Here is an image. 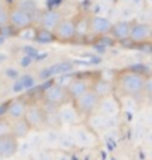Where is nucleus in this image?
Listing matches in <instances>:
<instances>
[{
  "mask_svg": "<svg viewBox=\"0 0 152 160\" xmlns=\"http://www.w3.org/2000/svg\"><path fill=\"white\" fill-rule=\"evenodd\" d=\"M96 111L106 115V117H109V118L116 120L119 117V114H121V102H119V98L115 96L113 93L100 98L98 99V103H97Z\"/></svg>",
  "mask_w": 152,
  "mask_h": 160,
  "instance_id": "obj_7",
  "label": "nucleus"
},
{
  "mask_svg": "<svg viewBox=\"0 0 152 160\" xmlns=\"http://www.w3.org/2000/svg\"><path fill=\"white\" fill-rule=\"evenodd\" d=\"M43 100H45V103L52 105V106L57 108L60 105L69 102L70 98H69V94H67L66 87H63L60 84H51L43 91Z\"/></svg>",
  "mask_w": 152,
  "mask_h": 160,
  "instance_id": "obj_8",
  "label": "nucleus"
},
{
  "mask_svg": "<svg viewBox=\"0 0 152 160\" xmlns=\"http://www.w3.org/2000/svg\"><path fill=\"white\" fill-rule=\"evenodd\" d=\"M88 17H81L78 21H75V39H83L88 36Z\"/></svg>",
  "mask_w": 152,
  "mask_h": 160,
  "instance_id": "obj_21",
  "label": "nucleus"
},
{
  "mask_svg": "<svg viewBox=\"0 0 152 160\" xmlns=\"http://www.w3.org/2000/svg\"><path fill=\"white\" fill-rule=\"evenodd\" d=\"M113 121H115V118H109V117H106V115H103V114H100L97 111L90 114L88 117H85V126L88 129H91L94 133H97V135L107 130V129H111L113 126Z\"/></svg>",
  "mask_w": 152,
  "mask_h": 160,
  "instance_id": "obj_10",
  "label": "nucleus"
},
{
  "mask_svg": "<svg viewBox=\"0 0 152 160\" xmlns=\"http://www.w3.org/2000/svg\"><path fill=\"white\" fill-rule=\"evenodd\" d=\"M7 26H9V9L0 6V28H5Z\"/></svg>",
  "mask_w": 152,
  "mask_h": 160,
  "instance_id": "obj_22",
  "label": "nucleus"
},
{
  "mask_svg": "<svg viewBox=\"0 0 152 160\" xmlns=\"http://www.w3.org/2000/svg\"><path fill=\"white\" fill-rule=\"evenodd\" d=\"M36 39H37L39 42H54V41H55V39H54V35H52V32L43 30V28H42V32H39V33H37Z\"/></svg>",
  "mask_w": 152,
  "mask_h": 160,
  "instance_id": "obj_23",
  "label": "nucleus"
},
{
  "mask_svg": "<svg viewBox=\"0 0 152 160\" xmlns=\"http://www.w3.org/2000/svg\"><path fill=\"white\" fill-rule=\"evenodd\" d=\"M24 120L28 123L31 130L39 132V130H43L48 124V114L40 105H28L24 114Z\"/></svg>",
  "mask_w": 152,
  "mask_h": 160,
  "instance_id": "obj_3",
  "label": "nucleus"
},
{
  "mask_svg": "<svg viewBox=\"0 0 152 160\" xmlns=\"http://www.w3.org/2000/svg\"><path fill=\"white\" fill-rule=\"evenodd\" d=\"M54 39L61 43H70L75 41V20L72 18H61L55 30L52 32Z\"/></svg>",
  "mask_w": 152,
  "mask_h": 160,
  "instance_id": "obj_9",
  "label": "nucleus"
},
{
  "mask_svg": "<svg viewBox=\"0 0 152 160\" xmlns=\"http://www.w3.org/2000/svg\"><path fill=\"white\" fill-rule=\"evenodd\" d=\"M9 26L18 32H24L33 26V17L24 8H12L9 9Z\"/></svg>",
  "mask_w": 152,
  "mask_h": 160,
  "instance_id": "obj_6",
  "label": "nucleus"
},
{
  "mask_svg": "<svg viewBox=\"0 0 152 160\" xmlns=\"http://www.w3.org/2000/svg\"><path fill=\"white\" fill-rule=\"evenodd\" d=\"M93 82H94V79H93V78H88V77L73 78V79L69 82V85L66 87L70 100H75V99H78L79 96H82L85 91L91 90Z\"/></svg>",
  "mask_w": 152,
  "mask_h": 160,
  "instance_id": "obj_13",
  "label": "nucleus"
},
{
  "mask_svg": "<svg viewBox=\"0 0 152 160\" xmlns=\"http://www.w3.org/2000/svg\"><path fill=\"white\" fill-rule=\"evenodd\" d=\"M91 90L94 91L98 98H103V96H107V94L113 93V85H112V81L97 78V79H94V82H93Z\"/></svg>",
  "mask_w": 152,
  "mask_h": 160,
  "instance_id": "obj_19",
  "label": "nucleus"
},
{
  "mask_svg": "<svg viewBox=\"0 0 152 160\" xmlns=\"http://www.w3.org/2000/svg\"><path fill=\"white\" fill-rule=\"evenodd\" d=\"M149 78L142 70L125 68L118 70L112 81L113 94L118 98H137L145 93Z\"/></svg>",
  "mask_w": 152,
  "mask_h": 160,
  "instance_id": "obj_1",
  "label": "nucleus"
},
{
  "mask_svg": "<svg viewBox=\"0 0 152 160\" xmlns=\"http://www.w3.org/2000/svg\"><path fill=\"white\" fill-rule=\"evenodd\" d=\"M57 148H60L63 151H69V150H73L76 148L75 142L72 139V135L70 132H61L58 133V141H57Z\"/></svg>",
  "mask_w": 152,
  "mask_h": 160,
  "instance_id": "obj_20",
  "label": "nucleus"
},
{
  "mask_svg": "<svg viewBox=\"0 0 152 160\" xmlns=\"http://www.w3.org/2000/svg\"><path fill=\"white\" fill-rule=\"evenodd\" d=\"M112 21L104 15H93L88 20V36H106L109 35Z\"/></svg>",
  "mask_w": 152,
  "mask_h": 160,
  "instance_id": "obj_12",
  "label": "nucleus"
},
{
  "mask_svg": "<svg viewBox=\"0 0 152 160\" xmlns=\"http://www.w3.org/2000/svg\"><path fill=\"white\" fill-rule=\"evenodd\" d=\"M27 106H28V103L26 102V99H22V98L11 99V100H9V102L6 103L5 118H7L9 121L22 118V117H24V114H26Z\"/></svg>",
  "mask_w": 152,
  "mask_h": 160,
  "instance_id": "obj_15",
  "label": "nucleus"
},
{
  "mask_svg": "<svg viewBox=\"0 0 152 160\" xmlns=\"http://www.w3.org/2000/svg\"><path fill=\"white\" fill-rule=\"evenodd\" d=\"M151 35H152V27L149 26V22H131L128 39L133 43L143 45V43H149L151 42Z\"/></svg>",
  "mask_w": 152,
  "mask_h": 160,
  "instance_id": "obj_11",
  "label": "nucleus"
},
{
  "mask_svg": "<svg viewBox=\"0 0 152 160\" xmlns=\"http://www.w3.org/2000/svg\"><path fill=\"white\" fill-rule=\"evenodd\" d=\"M30 132H31V129H30L27 121L24 120V117L11 121V135H14L18 141L26 139L28 135H30Z\"/></svg>",
  "mask_w": 152,
  "mask_h": 160,
  "instance_id": "obj_18",
  "label": "nucleus"
},
{
  "mask_svg": "<svg viewBox=\"0 0 152 160\" xmlns=\"http://www.w3.org/2000/svg\"><path fill=\"white\" fill-rule=\"evenodd\" d=\"M11 133V121L5 117H0V135Z\"/></svg>",
  "mask_w": 152,
  "mask_h": 160,
  "instance_id": "obj_24",
  "label": "nucleus"
},
{
  "mask_svg": "<svg viewBox=\"0 0 152 160\" xmlns=\"http://www.w3.org/2000/svg\"><path fill=\"white\" fill-rule=\"evenodd\" d=\"M61 14L58 11H45L40 17V24H42V28L43 30H48V32H54L55 27L58 26V22L61 21Z\"/></svg>",
  "mask_w": 152,
  "mask_h": 160,
  "instance_id": "obj_17",
  "label": "nucleus"
},
{
  "mask_svg": "<svg viewBox=\"0 0 152 160\" xmlns=\"http://www.w3.org/2000/svg\"><path fill=\"white\" fill-rule=\"evenodd\" d=\"M130 28H131V21L127 20H119L116 22H112V27L109 35L113 41L116 42H124L128 39L130 35Z\"/></svg>",
  "mask_w": 152,
  "mask_h": 160,
  "instance_id": "obj_16",
  "label": "nucleus"
},
{
  "mask_svg": "<svg viewBox=\"0 0 152 160\" xmlns=\"http://www.w3.org/2000/svg\"><path fill=\"white\" fill-rule=\"evenodd\" d=\"M57 120L64 127H75V126L81 124L82 117L79 115V112L76 111L73 102L69 100L66 103L57 106Z\"/></svg>",
  "mask_w": 152,
  "mask_h": 160,
  "instance_id": "obj_4",
  "label": "nucleus"
},
{
  "mask_svg": "<svg viewBox=\"0 0 152 160\" xmlns=\"http://www.w3.org/2000/svg\"><path fill=\"white\" fill-rule=\"evenodd\" d=\"M70 135L76 148H96L98 145V135L87 126L78 124L75 127H70Z\"/></svg>",
  "mask_w": 152,
  "mask_h": 160,
  "instance_id": "obj_2",
  "label": "nucleus"
},
{
  "mask_svg": "<svg viewBox=\"0 0 152 160\" xmlns=\"http://www.w3.org/2000/svg\"><path fill=\"white\" fill-rule=\"evenodd\" d=\"M98 99L100 98L97 96L94 91L88 90V91H85L82 96H79L78 99L72 100V102H73V105H75L76 111L79 112V115H81L82 118H85V117H88L90 114H93V112L97 109Z\"/></svg>",
  "mask_w": 152,
  "mask_h": 160,
  "instance_id": "obj_5",
  "label": "nucleus"
},
{
  "mask_svg": "<svg viewBox=\"0 0 152 160\" xmlns=\"http://www.w3.org/2000/svg\"><path fill=\"white\" fill-rule=\"evenodd\" d=\"M5 160H18V159H17V156H15V157H11V159H5Z\"/></svg>",
  "mask_w": 152,
  "mask_h": 160,
  "instance_id": "obj_25",
  "label": "nucleus"
},
{
  "mask_svg": "<svg viewBox=\"0 0 152 160\" xmlns=\"http://www.w3.org/2000/svg\"><path fill=\"white\" fill-rule=\"evenodd\" d=\"M20 151V141L14 135H0V160L15 157Z\"/></svg>",
  "mask_w": 152,
  "mask_h": 160,
  "instance_id": "obj_14",
  "label": "nucleus"
}]
</instances>
